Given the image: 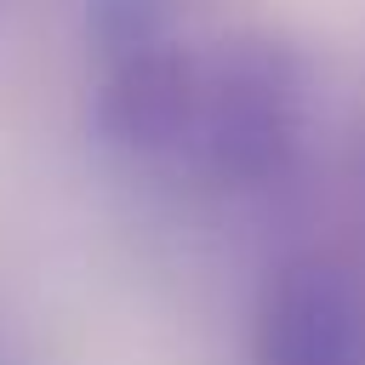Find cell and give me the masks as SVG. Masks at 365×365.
<instances>
[{
  "mask_svg": "<svg viewBox=\"0 0 365 365\" xmlns=\"http://www.w3.org/2000/svg\"><path fill=\"white\" fill-rule=\"evenodd\" d=\"M194 114H200V51H188L182 40H160L148 51L103 63L91 125L108 148L137 160L188 154Z\"/></svg>",
  "mask_w": 365,
  "mask_h": 365,
  "instance_id": "obj_2",
  "label": "cell"
},
{
  "mask_svg": "<svg viewBox=\"0 0 365 365\" xmlns=\"http://www.w3.org/2000/svg\"><path fill=\"white\" fill-rule=\"evenodd\" d=\"M171 17L177 0H86V40L97 46L103 63H114L171 40Z\"/></svg>",
  "mask_w": 365,
  "mask_h": 365,
  "instance_id": "obj_4",
  "label": "cell"
},
{
  "mask_svg": "<svg viewBox=\"0 0 365 365\" xmlns=\"http://www.w3.org/2000/svg\"><path fill=\"white\" fill-rule=\"evenodd\" d=\"M302 131V63L262 34L200 51V114L188 160L217 182L274 177Z\"/></svg>",
  "mask_w": 365,
  "mask_h": 365,
  "instance_id": "obj_1",
  "label": "cell"
},
{
  "mask_svg": "<svg viewBox=\"0 0 365 365\" xmlns=\"http://www.w3.org/2000/svg\"><path fill=\"white\" fill-rule=\"evenodd\" d=\"M257 365H365V302L354 279L319 257L274 274L251 336Z\"/></svg>",
  "mask_w": 365,
  "mask_h": 365,
  "instance_id": "obj_3",
  "label": "cell"
}]
</instances>
